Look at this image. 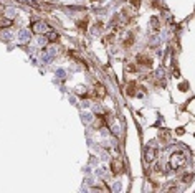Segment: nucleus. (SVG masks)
Masks as SVG:
<instances>
[{
  "label": "nucleus",
  "instance_id": "nucleus-17",
  "mask_svg": "<svg viewBox=\"0 0 195 193\" xmlns=\"http://www.w3.org/2000/svg\"><path fill=\"white\" fill-rule=\"evenodd\" d=\"M70 102H71V104H76V97L75 96H70Z\"/></svg>",
  "mask_w": 195,
  "mask_h": 193
},
{
  "label": "nucleus",
  "instance_id": "nucleus-4",
  "mask_svg": "<svg viewBox=\"0 0 195 193\" xmlns=\"http://www.w3.org/2000/svg\"><path fill=\"white\" fill-rule=\"evenodd\" d=\"M18 15V10L15 9V7H9V9H5V17L7 18H15Z\"/></svg>",
  "mask_w": 195,
  "mask_h": 193
},
{
  "label": "nucleus",
  "instance_id": "nucleus-9",
  "mask_svg": "<svg viewBox=\"0 0 195 193\" xmlns=\"http://www.w3.org/2000/svg\"><path fill=\"white\" fill-rule=\"evenodd\" d=\"M46 43H48L46 36H38V38H36V45H38V46H45Z\"/></svg>",
  "mask_w": 195,
  "mask_h": 193
},
{
  "label": "nucleus",
  "instance_id": "nucleus-15",
  "mask_svg": "<svg viewBox=\"0 0 195 193\" xmlns=\"http://www.w3.org/2000/svg\"><path fill=\"white\" fill-rule=\"evenodd\" d=\"M101 160H103V162H108V160H109V157H108V154H106V152H103V154H101V157H99Z\"/></svg>",
  "mask_w": 195,
  "mask_h": 193
},
{
  "label": "nucleus",
  "instance_id": "nucleus-18",
  "mask_svg": "<svg viewBox=\"0 0 195 193\" xmlns=\"http://www.w3.org/2000/svg\"><path fill=\"white\" fill-rule=\"evenodd\" d=\"M50 40H56V33H53V31H51V33H50Z\"/></svg>",
  "mask_w": 195,
  "mask_h": 193
},
{
  "label": "nucleus",
  "instance_id": "nucleus-13",
  "mask_svg": "<svg viewBox=\"0 0 195 193\" xmlns=\"http://www.w3.org/2000/svg\"><path fill=\"white\" fill-rule=\"evenodd\" d=\"M56 76H58V78H64V76H66V69H63V68L56 69Z\"/></svg>",
  "mask_w": 195,
  "mask_h": 193
},
{
  "label": "nucleus",
  "instance_id": "nucleus-3",
  "mask_svg": "<svg viewBox=\"0 0 195 193\" xmlns=\"http://www.w3.org/2000/svg\"><path fill=\"white\" fill-rule=\"evenodd\" d=\"M93 119H94V116H93L89 111H83V112H81V121H83V124H91Z\"/></svg>",
  "mask_w": 195,
  "mask_h": 193
},
{
  "label": "nucleus",
  "instance_id": "nucleus-8",
  "mask_svg": "<svg viewBox=\"0 0 195 193\" xmlns=\"http://www.w3.org/2000/svg\"><path fill=\"white\" fill-rule=\"evenodd\" d=\"M156 152H154V149H145V160H147V162H152L154 160V157H156Z\"/></svg>",
  "mask_w": 195,
  "mask_h": 193
},
{
  "label": "nucleus",
  "instance_id": "nucleus-11",
  "mask_svg": "<svg viewBox=\"0 0 195 193\" xmlns=\"http://www.w3.org/2000/svg\"><path fill=\"white\" fill-rule=\"evenodd\" d=\"M48 55H50L51 58H55V56L58 55V48H56V46H51L50 50H48Z\"/></svg>",
  "mask_w": 195,
  "mask_h": 193
},
{
  "label": "nucleus",
  "instance_id": "nucleus-10",
  "mask_svg": "<svg viewBox=\"0 0 195 193\" xmlns=\"http://www.w3.org/2000/svg\"><path fill=\"white\" fill-rule=\"evenodd\" d=\"M0 36H2L3 40H10L12 38V31L10 30H2L0 31Z\"/></svg>",
  "mask_w": 195,
  "mask_h": 193
},
{
  "label": "nucleus",
  "instance_id": "nucleus-16",
  "mask_svg": "<svg viewBox=\"0 0 195 193\" xmlns=\"http://www.w3.org/2000/svg\"><path fill=\"white\" fill-rule=\"evenodd\" d=\"M112 132H114L116 135L121 132V130H119V126H117V124H114V126H112Z\"/></svg>",
  "mask_w": 195,
  "mask_h": 193
},
{
  "label": "nucleus",
  "instance_id": "nucleus-5",
  "mask_svg": "<svg viewBox=\"0 0 195 193\" xmlns=\"http://www.w3.org/2000/svg\"><path fill=\"white\" fill-rule=\"evenodd\" d=\"M46 23H42V22H38V23H35V27H33V30L36 31V33H43V31H46Z\"/></svg>",
  "mask_w": 195,
  "mask_h": 193
},
{
  "label": "nucleus",
  "instance_id": "nucleus-14",
  "mask_svg": "<svg viewBox=\"0 0 195 193\" xmlns=\"http://www.w3.org/2000/svg\"><path fill=\"white\" fill-rule=\"evenodd\" d=\"M157 43H159V36H157V35H154L152 38H151V45H157Z\"/></svg>",
  "mask_w": 195,
  "mask_h": 193
},
{
  "label": "nucleus",
  "instance_id": "nucleus-2",
  "mask_svg": "<svg viewBox=\"0 0 195 193\" xmlns=\"http://www.w3.org/2000/svg\"><path fill=\"white\" fill-rule=\"evenodd\" d=\"M185 162V157H184V154H174V157H172V165L174 167H178V165H182V163Z\"/></svg>",
  "mask_w": 195,
  "mask_h": 193
},
{
  "label": "nucleus",
  "instance_id": "nucleus-7",
  "mask_svg": "<svg viewBox=\"0 0 195 193\" xmlns=\"http://www.w3.org/2000/svg\"><path fill=\"white\" fill-rule=\"evenodd\" d=\"M121 190H123V183H121L119 180H116V182L112 183V187H111V191H114V193H119Z\"/></svg>",
  "mask_w": 195,
  "mask_h": 193
},
{
  "label": "nucleus",
  "instance_id": "nucleus-1",
  "mask_svg": "<svg viewBox=\"0 0 195 193\" xmlns=\"http://www.w3.org/2000/svg\"><path fill=\"white\" fill-rule=\"evenodd\" d=\"M30 36H31V31L27 30V28H22L17 35V40H18V43H27L30 40Z\"/></svg>",
  "mask_w": 195,
  "mask_h": 193
},
{
  "label": "nucleus",
  "instance_id": "nucleus-6",
  "mask_svg": "<svg viewBox=\"0 0 195 193\" xmlns=\"http://www.w3.org/2000/svg\"><path fill=\"white\" fill-rule=\"evenodd\" d=\"M96 177H106L108 175V167L106 165H103V167H99V168H96Z\"/></svg>",
  "mask_w": 195,
  "mask_h": 193
},
{
  "label": "nucleus",
  "instance_id": "nucleus-12",
  "mask_svg": "<svg viewBox=\"0 0 195 193\" xmlns=\"http://www.w3.org/2000/svg\"><path fill=\"white\" fill-rule=\"evenodd\" d=\"M51 60H53V58H51V56L48 55V53H46V55H43V56H42V63H45V64H48Z\"/></svg>",
  "mask_w": 195,
  "mask_h": 193
},
{
  "label": "nucleus",
  "instance_id": "nucleus-19",
  "mask_svg": "<svg viewBox=\"0 0 195 193\" xmlns=\"http://www.w3.org/2000/svg\"><path fill=\"white\" fill-rule=\"evenodd\" d=\"M83 107H84V109H88V107H89V102H88V101H84V102H83Z\"/></svg>",
  "mask_w": 195,
  "mask_h": 193
}]
</instances>
